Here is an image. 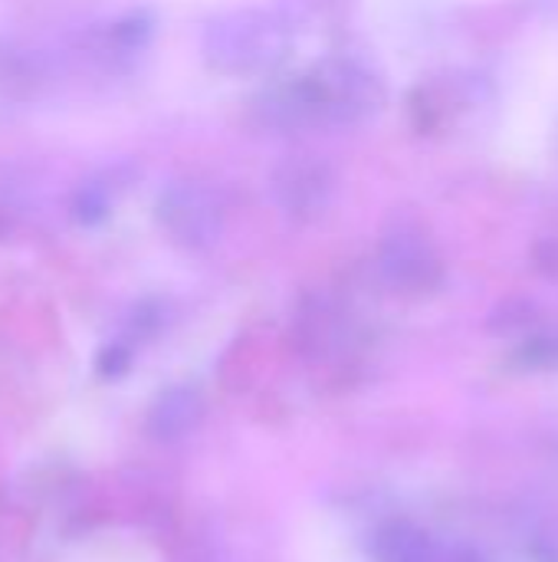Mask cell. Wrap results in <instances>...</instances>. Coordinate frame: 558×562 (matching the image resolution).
<instances>
[{"label":"cell","instance_id":"obj_8","mask_svg":"<svg viewBox=\"0 0 558 562\" xmlns=\"http://www.w3.org/2000/svg\"><path fill=\"white\" fill-rule=\"evenodd\" d=\"M437 550H441L437 540L411 520L382 524L368 543V553L375 562H431Z\"/></svg>","mask_w":558,"mask_h":562},{"label":"cell","instance_id":"obj_10","mask_svg":"<svg viewBox=\"0 0 558 562\" xmlns=\"http://www.w3.org/2000/svg\"><path fill=\"white\" fill-rule=\"evenodd\" d=\"M115 198H118V178L115 175H99V178H89L76 188L72 194V217L86 227L92 224H102L112 207H115Z\"/></svg>","mask_w":558,"mask_h":562},{"label":"cell","instance_id":"obj_13","mask_svg":"<svg viewBox=\"0 0 558 562\" xmlns=\"http://www.w3.org/2000/svg\"><path fill=\"white\" fill-rule=\"evenodd\" d=\"M431 562H490L480 550L474 547H451V550H437V557Z\"/></svg>","mask_w":558,"mask_h":562},{"label":"cell","instance_id":"obj_2","mask_svg":"<svg viewBox=\"0 0 558 562\" xmlns=\"http://www.w3.org/2000/svg\"><path fill=\"white\" fill-rule=\"evenodd\" d=\"M296 33L276 10L240 7L207 20L201 33L204 63L220 76H270L286 63Z\"/></svg>","mask_w":558,"mask_h":562},{"label":"cell","instance_id":"obj_6","mask_svg":"<svg viewBox=\"0 0 558 562\" xmlns=\"http://www.w3.org/2000/svg\"><path fill=\"white\" fill-rule=\"evenodd\" d=\"M270 191H273L276 204L293 221H316L332 204L335 175H332V168L322 158L299 151V155H286L273 168Z\"/></svg>","mask_w":558,"mask_h":562},{"label":"cell","instance_id":"obj_1","mask_svg":"<svg viewBox=\"0 0 558 562\" xmlns=\"http://www.w3.org/2000/svg\"><path fill=\"white\" fill-rule=\"evenodd\" d=\"M382 76L355 56H326L250 99V122L270 135L355 128L385 109Z\"/></svg>","mask_w":558,"mask_h":562},{"label":"cell","instance_id":"obj_4","mask_svg":"<svg viewBox=\"0 0 558 562\" xmlns=\"http://www.w3.org/2000/svg\"><path fill=\"white\" fill-rule=\"evenodd\" d=\"M224 211L227 207L220 191L197 178L171 181L155 204L158 227L174 247L187 254H204L224 237Z\"/></svg>","mask_w":558,"mask_h":562},{"label":"cell","instance_id":"obj_11","mask_svg":"<svg viewBox=\"0 0 558 562\" xmlns=\"http://www.w3.org/2000/svg\"><path fill=\"white\" fill-rule=\"evenodd\" d=\"M132 342H125V339H115V342H109L102 352H99V372L105 375V379H118V375H125L128 372V366H132Z\"/></svg>","mask_w":558,"mask_h":562},{"label":"cell","instance_id":"obj_5","mask_svg":"<svg viewBox=\"0 0 558 562\" xmlns=\"http://www.w3.org/2000/svg\"><path fill=\"white\" fill-rule=\"evenodd\" d=\"M151 36H155L151 13L132 10V13H122V16L109 20V23H99V26L86 30L79 36V43H76V56L89 69H99V72H125L151 46Z\"/></svg>","mask_w":558,"mask_h":562},{"label":"cell","instance_id":"obj_3","mask_svg":"<svg viewBox=\"0 0 558 562\" xmlns=\"http://www.w3.org/2000/svg\"><path fill=\"white\" fill-rule=\"evenodd\" d=\"M378 277L391 293L401 296H428L441 286L444 280L441 250L414 214L395 211L385 221L378 240Z\"/></svg>","mask_w":558,"mask_h":562},{"label":"cell","instance_id":"obj_7","mask_svg":"<svg viewBox=\"0 0 558 562\" xmlns=\"http://www.w3.org/2000/svg\"><path fill=\"white\" fill-rule=\"evenodd\" d=\"M204 418V398L191 385L164 389L148 408V431L158 441H181L187 438Z\"/></svg>","mask_w":558,"mask_h":562},{"label":"cell","instance_id":"obj_9","mask_svg":"<svg viewBox=\"0 0 558 562\" xmlns=\"http://www.w3.org/2000/svg\"><path fill=\"white\" fill-rule=\"evenodd\" d=\"M358 0H280L276 13L293 33H332L349 23Z\"/></svg>","mask_w":558,"mask_h":562},{"label":"cell","instance_id":"obj_12","mask_svg":"<svg viewBox=\"0 0 558 562\" xmlns=\"http://www.w3.org/2000/svg\"><path fill=\"white\" fill-rule=\"evenodd\" d=\"M533 553L539 562H558V520L543 527L533 540Z\"/></svg>","mask_w":558,"mask_h":562}]
</instances>
